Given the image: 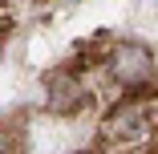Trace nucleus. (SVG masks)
I'll list each match as a JSON object with an SVG mask.
<instances>
[{
  "label": "nucleus",
  "mask_w": 158,
  "mask_h": 154,
  "mask_svg": "<svg viewBox=\"0 0 158 154\" xmlns=\"http://www.w3.org/2000/svg\"><path fill=\"white\" fill-rule=\"evenodd\" d=\"M110 134L118 142H126V146L142 142L150 134V106H126V110H118V118L110 122Z\"/></svg>",
  "instance_id": "1"
},
{
  "label": "nucleus",
  "mask_w": 158,
  "mask_h": 154,
  "mask_svg": "<svg viewBox=\"0 0 158 154\" xmlns=\"http://www.w3.org/2000/svg\"><path fill=\"white\" fill-rule=\"evenodd\" d=\"M114 73H118L122 81H142V77H150V53H146L142 45H122L118 57H114Z\"/></svg>",
  "instance_id": "2"
},
{
  "label": "nucleus",
  "mask_w": 158,
  "mask_h": 154,
  "mask_svg": "<svg viewBox=\"0 0 158 154\" xmlns=\"http://www.w3.org/2000/svg\"><path fill=\"white\" fill-rule=\"evenodd\" d=\"M0 154H8V142H4V138H0Z\"/></svg>",
  "instance_id": "3"
}]
</instances>
